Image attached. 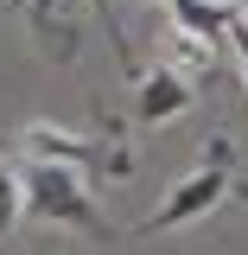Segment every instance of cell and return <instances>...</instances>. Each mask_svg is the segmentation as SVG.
Returning <instances> with one entry per match:
<instances>
[{
    "label": "cell",
    "mask_w": 248,
    "mask_h": 255,
    "mask_svg": "<svg viewBox=\"0 0 248 255\" xmlns=\"http://www.w3.org/2000/svg\"><path fill=\"white\" fill-rule=\"evenodd\" d=\"M19 191H26V211L38 223H58V230H83V236H108V223L89 198V179L70 172V166H45V159H26L19 166Z\"/></svg>",
    "instance_id": "1"
},
{
    "label": "cell",
    "mask_w": 248,
    "mask_h": 255,
    "mask_svg": "<svg viewBox=\"0 0 248 255\" xmlns=\"http://www.w3.org/2000/svg\"><path fill=\"white\" fill-rule=\"evenodd\" d=\"M229 159H236V147L229 140H210V153L191 166L185 179L172 185V198L159 204V211H147V217L134 223V236H165V230H178V223H197L204 211H217L223 198H229V185H236V172H229Z\"/></svg>",
    "instance_id": "2"
},
{
    "label": "cell",
    "mask_w": 248,
    "mask_h": 255,
    "mask_svg": "<svg viewBox=\"0 0 248 255\" xmlns=\"http://www.w3.org/2000/svg\"><path fill=\"white\" fill-rule=\"evenodd\" d=\"M19 147H26V159L70 166V172H83V179H95V172H108V179H127V172H134V159H127V147H121V134H115V128H108L102 140H89V134H70V128L32 122L26 134H19Z\"/></svg>",
    "instance_id": "3"
},
{
    "label": "cell",
    "mask_w": 248,
    "mask_h": 255,
    "mask_svg": "<svg viewBox=\"0 0 248 255\" xmlns=\"http://www.w3.org/2000/svg\"><path fill=\"white\" fill-rule=\"evenodd\" d=\"M140 90H134V115L140 122H172V115H185L191 109V83L178 77V70H147V77H134Z\"/></svg>",
    "instance_id": "4"
},
{
    "label": "cell",
    "mask_w": 248,
    "mask_h": 255,
    "mask_svg": "<svg viewBox=\"0 0 248 255\" xmlns=\"http://www.w3.org/2000/svg\"><path fill=\"white\" fill-rule=\"evenodd\" d=\"M165 6H172V26H178V32L210 38V45H217V32L236 19V6H229V0H165Z\"/></svg>",
    "instance_id": "5"
},
{
    "label": "cell",
    "mask_w": 248,
    "mask_h": 255,
    "mask_svg": "<svg viewBox=\"0 0 248 255\" xmlns=\"http://www.w3.org/2000/svg\"><path fill=\"white\" fill-rule=\"evenodd\" d=\"M210 64H217V45H210V38H191V32H165V70H178V77H185V70H210Z\"/></svg>",
    "instance_id": "6"
},
{
    "label": "cell",
    "mask_w": 248,
    "mask_h": 255,
    "mask_svg": "<svg viewBox=\"0 0 248 255\" xmlns=\"http://www.w3.org/2000/svg\"><path fill=\"white\" fill-rule=\"evenodd\" d=\"M19 217H26V191H19V166L0 153V236L6 230H19Z\"/></svg>",
    "instance_id": "7"
},
{
    "label": "cell",
    "mask_w": 248,
    "mask_h": 255,
    "mask_svg": "<svg viewBox=\"0 0 248 255\" xmlns=\"http://www.w3.org/2000/svg\"><path fill=\"white\" fill-rule=\"evenodd\" d=\"M95 13H102V19H108V45H115V58H121V70L127 77H140V64H134V51H127V38H121V26H115V13H108V0H89Z\"/></svg>",
    "instance_id": "8"
},
{
    "label": "cell",
    "mask_w": 248,
    "mask_h": 255,
    "mask_svg": "<svg viewBox=\"0 0 248 255\" xmlns=\"http://www.w3.org/2000/svg\"><path fill=\"white\" fill-rule=\"evenodd\" d=\"M229 45H236V58H242V77H248V19H242V13L229 19Z\"/></svg>",
    "instance_id": "9"
},
{
    "label": "cell",
    "mask_w": 248,
    "mask_h": 255,
    "mask_svg": "<svg viewBox=\"0 0 248 255\" xmlns=\"http://www.w3.org/2000/svg\"><path fill=\"white\" fill-rule=\"evenodd\" d=\"M26 6H32V19H38L45 32H51V0H26Z\"/></svg>",
    "instance_id": "10"
},
{
    "label": "cell",
    "mask_w": 248,
    "mask_h": 255,
    "mask_svg": "<svg viewBox=\"0 0 248 255\" xmlns=\"http://www.w3.org/2000/svg\"><path fill=\"white\" fill-rule=\"evenodd\" d=\"M229 6H236V13H242V19H248V0H229Z\"/></svg>",
    "instance_id": "11"
}]
</instances>
